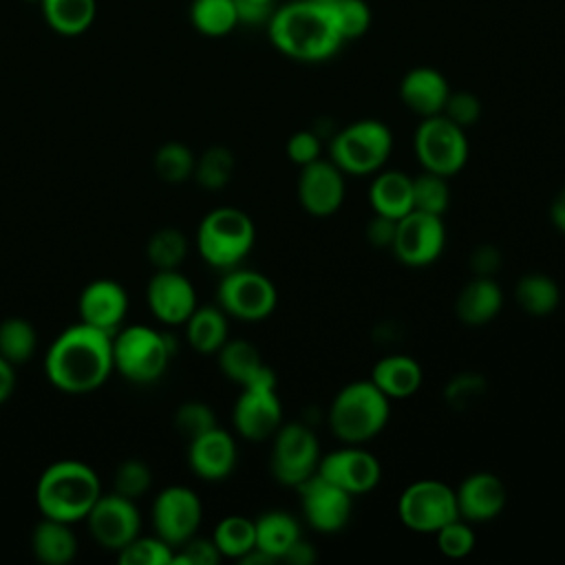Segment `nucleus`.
Instances as JSON below:
<instances>
[{"label": "nucleus", "instance_id": "1", "mask_svg": "<svg viewBox=\"0 0 565 565\" xmlns=\"http://www.w3.org/2000/svg\"><path fill=\"white\" fill-rule=\"evenodd\" d=\"M49 384L68 395L97 391L113 373V333L75 322L60 331L44 353Z\"/></svg>", "mask_w": 565, "mask_h": 565}, {"label": "nucleus", "instance_id": "2", "mask_svg": "<svg viewBox=\"0 0 565 565\" xmlns=\"http://www.w3.org/2000/svg\"><path fill=\"white\" fill-rule=\"evenodd\" d=\"M267 33L280 53L300 62H322L342 44L324 0H296L276 9Z\"/></svg>", "mask_w": 565, "mask_h": 565}, {"label": "nucleus", "instance_id": "3", "mask_svg": "<svg viewBox=\"0 0 565 565\" xmlns=\"http://www.w3.org/2000/svg\"><path fill=\"white\" fill-rule=\"evenodd\" d=\"M102 494L97 472L79 459H60L42 470L35 483V505L44 519L84 521Z\"/></svg>", "mask_w": 565, "mask_h": 565}, {"label": "nucleus", "instance_id": "4", "mask_svg": "<svg viewBox=\"0 0 565 565\" xmlns=\"http://www.w3.org/2000/svg\"><path fill=\"white\" fill-rule=\"evenodd\" d=\"M388 402L371 380L349 382L329 406V426L340 441L364 444L384 430L391 415Z\"/></svg>", "mask_w": 565, "mask_h": 565}, {"label": "nucleus", "instance_id": "5", "mask_svg": "<svg viewBox=\"0 0 565 565\" xmlns=\"http://www.w3.org/2000/svg\"><path fill=\"white\" fill-rule=\"evenodd\" d=\"M174 340L148 324H124L113 333V366L132 384L157 382L172 355Z\"/></svg>", "mask_w": 565, "mask_h": 565}, {"label": "nucleus", "instance_id": "6", "mask_svg": "<svg viewBox=\"0 0 565 565\" xmlns=\"http://www.w3.org/2000/svg\"><path fill=\"white\" fill-rule=\"evenodd\" d=\"M196 252L214 269L238 267L254 247L256 227L247 212L221 205L210 210L196 227Z\"/></svg>", "mask_w": 565, "mask_h": 565}, {"label": "nucleus", "instance_id": "7", "mask_svg": "<svg viewBox=\"0 0 565 565\" xmlns=\"http://www.w3.org/2000/svg\"><path fill=\"white\" fill-rule=\"evenodd\" d=\"M393 150V135L380 119H358L329 143V159L344 174H375Z\"/></svg>", "mask_w": 565, "mask_h": 565}, {"label": "nucleus", "instance_id": "8", "mask_svg": "<svg viewBox=\"0 0 565 565\" xmlns=\"http://www.w3.org/2000/svg\"><path fill=\"white\" fill-rule=\"evenodd\" d=\"M413 148L422 168L441 177L457 174L466 166L470 152L466 130L441 113L422 117L413 137Z\"/></svg>", "mask_w": 565, "mask_h": 565}, {"label": "nucleus", "instance_id": "9", "mask_svg": "<svg viewBox=\"0 0 565 565\" xmlns=\"http://www.w3.org/2000/svg\"><path fill=\"white\" fill-rule=\"evenodd\" d=\"M399 521L419 534H435L441 525L457 519L455 488L439 479H417L397 499Z\"/></svg>", "mask_w": 565, "mask_h": 565}, {"label": "nucleus", "instance_id": "10", "mask_svg": "<svg viewBox=\"0 0 565 565\" xmlns=\"http://www.w3.org/2000/svg\"><path fill=\"white\" fill-rule=\"evenodd\" d=\"M216 300L227 318L232 316L243 322H258L276 309L278 291L265 274L232 267L216 287Z\"/></svg>", "mask_w": 565, "mask_h": 565}, {"label": "nucleus", "instance_id": "11", "mask_svg": "<svg viewBox=\"0 0 565 565\" xmlns=\"http://www.w3.org/2000/svg\"><path fill=\"white\" fill-rule=\"evenodd\" d=\"M320 446L316 433L302 422L280 424L269 457L271 475L282 486H298L318 470Z\"/></svg>", "mask_w": 565, "mask_h": 565}, {"label": "nucleus", "instance_id": "12", "mask_svg": "<svg viewBox=\"0 0 565 565\" xmlns=\"http://www.w3.org/2000/svg\"><path fill=\"white\" fill-rule=\"evenodd\" d=\"M203 519V503L199 494L188 486H168L163 488L150 508L152 532L179 547L188 539H192Z\"/></svg>", "mask_w": 565, "mask_h": 565}, {"label": "nucleus", "instance_id": "13", "mask_svg": "<svg viewBox=\"0 0 565 565\" xmlns=\"http://www.w3.org/2000/svg\"><path fill=\"white\" fill-rule=\"evenodd\" d=\"M84 521L95 543L108 552H119L137 534H141V514L135 499H128L115 490L106 494L102 492Z\"/></svg>", "mask_w": 565, "mask_h": 565}, {"label": "nucleus", "instance_id": "14", "mask_svg": "<svg viewBox=\"0 0 565 565\" xmlns=\"http://www.w3.org/2000/svg\"><path fill=\"white\" fill-rule=\"evenodd\" d=\"M444 245L446 227L441 216L411 210L397 221V232L391 249L399 263L408 267H426L441 256Z\"/></svg>", "mask_w": 565, "mask_h": 565}, {"label": "nucleus", "instance_id": "15", "mask_svg": "<svg viewBox=\"0 0 565 565\" xmlns=\"http://www.w3.org/2000/svg\"><path fill=\"white\" fill-rule=\"evenodd\" d=\"M307 523L322 534L340 532L353 512V494L327 481L318 472L296 486Z\"/></svg>", "mask_w": 565, "mask_h": 565}, {"label": "nucleus", "instance_id": "16", "mask_svg": "<svg viewBox=\"0 0 565 565\" xmlns=\"http://www.w3.org/2000/svg\"><path fill=\"white\" fill-rule=\"evenodd\" d=\"M232 424L236 433L249 441L274 437L282 424V406L276 384L243 386L232 408Z\"/></svg>", "mask_w": 565, "mask_h": 565}, {"label": "nucleus", "instance_id": "17", "mask_svg": "<svg viewBox=\"0 0 565 565\" xmlns=\"http://www.w3.org/2000/svg\"><path fill=\"white\" fill-rule=\"evenodd\" d=\"M316 472L349 494L371 492L382 479L377 457L360 444H344L342 448L320 457Z\"/></svg>", "mask_w": 565, "mask_h": 565}, {"label": "nucleus", "instance_id": "18", "mask_svg": "<svg viewBox=\"0 0 565 565\" xmlns=\"http://www.w3.org/2000/svg\"><path fill=\"white\" fill-rule=\"evenodd\" d=\"M347 194L344 172L329 159H316L300 168L298 201L311 216L324 218L335 214Z\"/></svg>", "mask_w": 565, "mask_h": 565}, {"label": "nucleus", "instance_id": "19", "mask_svg": "<svg viewBox=\"0 0 565 565\" xmlns=\"http://www.w3.org/2000/svg\"><path fill=\"white\" fill-rule=\"evenodd\" d=\"M150 313L163 324H183L196 309V289L179 269H154L146 285Z\"/></svg>", "mask_w": 565, "mask_h": 565}, {"label": "nucleus", "instance_id": "20", "mask_svg": "<svg viewBox=\"0 0 565 565\" xmlns=\"http://www.w3.org/2000/svg\"><path fill=\"white\" fill-rule=\"evenodd\" d=\"M128 305V291L121 282L113 278H97L82 289L77 298V316L84 324L115 333L119 327H124Z\"/></svg>", "mask_w": 565, "mask_h": 565}, {"label": "nucleus", "instance_id": "21", "mask_svg": "<svg viewBox=\"0 0 565 565\" xmlns=\"http://www.w3.org/2000/svg\"><path fill=\"white\" fill-rule=\"evenodd\" d=\"M236 441L221 426L192 437L188 444V466L203 481L227 479L236 468Z\"/></svg>", "mask_w": 565, "mask_h": 565}, {"label": "nucleus", "instance_id": "22", "mask_svg": "<svg viewBox=\"0 0 565 565\" xmlns=\"http://www.w3.org/2000/svg\"><path fill=\"white\" fill-rule=\"evenodd\" d=\"M457 512L468 523H483L499 516L508 501L505 483L486 470L470 472L455 488Z\"/></svg>", "mask_w": 565, "mask_h": 565}, {"label": "nucleus", "instance_id": "23", "mask_svg": "<svg viewBox=\"0 0 565 565\" xmlns=\"http://www.w3.org/2000/svg\"><path fill=\"white\" fill-rule=\"evenodd\" d=\"M450 95L446 77L430 66L411 68L399 82V97L406 108L419 117L439 115Z\"/></svg>", "mask_w": 565, "mask_h": 565}, {"label": "nucleus", "instance_id": "24", "mask_svg": "<svg viewBox=\"0 0 565 565\" xmlns=\"http://www.w3.org/2000/svg\"><path fill=\"white\" fill-rule=\"evenodd\" d=\"M221 373L234 384L252 386V384H276V373L265 364L260 351L247 340H230L216 351Z\"/></svg>", "mask_w": 565, "mask_h": 565}, {"label": "nucleus", "instance_id": "25", "mask_svg": "<svg viewBox=\"0 0 565 565\" xmlns=\"http://www.w3.org/2000/svg\"><path fill=\"white\" fill-rule=\"evenodd\" d=\"M503 307V294L492 276H475L461 287L455 300L457 318L468 327L488 324L499 316Z\"/></svg>", "mask_w": 565, "mask_h": 565}, {"label": "nucleus", "instance_id": "26", "mask_svg": "<svg viewBox=\"0 0 565 565\" xmlns=\"http://www.w3.org/2000/svg\"><path fill=\"white\" fill-rule=\"evenodd\" d=\"M369 380L388 399H406L419 391L424 371L415 358L404 353H391L373 364Z\"/></svg>", "mask_w": 565, "mask_h": 565}, {"label": "nucleus", "instance_id": "27", "mask_svg": "<svg viewBox=\"0 0 565 565\" xmlns=\"http://www.w3.org/2000/svg\"><path fill=\"white\" fill-rule=\"evenodd\" d=\"M369 203L375 214L399 221L413 210V177L402 170L377 172L369 185Z\"/></svg>", "mask_w": 565, "mask_h": 565}, {"label": "nucleus", "instance_id": "28", "mask_svg": "<svg viewBox=\"0 0 565 565\" xmlns=\"http://www.w3.org/2000/svg\"><path fill=\"white\" fill-rule=\"evenodd\" d=\"M183 327L190 349H194L201 355H216V351L230 338L227 313L218 305H196V309L190 313Z\"/></svg>", "mask_w": 565, "mask_h": 565}, {"label": "nucleus", "instance_id": "29", "mask_svg": "<svg viewBox=\"0 0 565 565\" xmlns=\"http://www.w3.org/2000/svg\"><path fill=\"white\" fill-rule=\"evenodd\" d=\"M31 550L44 565H66L77 554V536L71 523L42 516L31 532Z\"/></svg>", "mask_w": 565, "mask_h": 565}, {"label": "nucleus", "instance_id": "30", "mask_svg": "<svg viewBox=\"0 0 565 565\" xmlns=\"http://www.w3.org/2000/svg\"><path fill=\"white\" fill-rule=\"evenodd\" d=\"M256 547L274 561H282L289 547L300 539L298 521L285 510H267L256 521Z\"/></svg>", "mask_w": 565, "mask_h": 565}, {"label": "nucleus", "instance_id": "31", "mask_svg": "<svg viewBox=\"0 0 565 565\" xmlns=\"http://www.w3.org/2000/svg\"><path fill=\"white\" fill-rule=\"evenodd\" d=\"M46 24L60 35H82L97 11L95 0H40Z\"/></svg>", "mask_w": 565, "mask_h": 565}, {"label": "nucleus", "instance_id": "32", "mask_svg": "<svg viewBox=\"0 0 565 565\" xmlns=\"http://www.w3.org/2000/svg\"><path fill=\"white\" fill-rule=\"evenodd\" d=\"M514 300L530 316H547L561 302V289L547 274H525L516 280Z\"/></svg>", "mask_w": 565, "mask_h": 565}, {"label": "nucleus", "instance_id": "33", "mask_svg": "<svg viewBox=\"0 0 565 565\" xmlns=\"http://www.w3.org/2000/svg\"><path fill=\"white\" fill-rule=\"evenodd\" d=\"M212 541L223 558L241 561L249 550L256 547V525L243 514L223 516L212 532Z\"/></svg>", "mask_w": 565, "mask_h": 565}, {"label": "nucleus", "instance_id": "34", "mask_svg": "<svg viewBox=\"0 0 565 565\" xmlns=\"http://www.w3.org/2000/svg\"><path fill=\"white\" fill-rule=\"evenodd\" d=\"M38 349V331L22 316H9L0 322V355L15 364H24Z\"/></svg>", "mask_w": 565, "mask_h": 565}, {"label": "nucleus", "instance_id": "35", "mask_svg": "<svg viewBox=\"0 0 565 565\" xmlns=\"http://www.w3.org/2000/svg\"><path fill=\"white\" fill-rule=\"evenodd\" d=\"M190 22L207 38L227 35L238 24L236 4L234 0H194L190 7Z\"/></svg>", "mask_w": 565, "mask_h": 565}, {"label": "nucleus", "instance_id": "36", "mask_svg": "<svg viewBox=\"0 0 565 565\" xmlns=\"http://www.w3.org/2000/svg\"><path fill=\"white\" fill-rule=\"evenodd\" d=\"M146 256L154 269H179L188 256V238L179 227H159L148 238Z\"/></svg>", "mask_w": 565, "mask_h": 565}, {"label": "nucleus", "instance_id": "37", "mask_svg": "<svg viewBox=\"0 0 565 565\" xmlns=\"http://www.w3.org/2000/svg\"><path fill=\"white\" fill-rule=\"evenodd\" d=\"M236 161L230 148L212 146L194 163V181L205 190H221L230 183Z\"/></svg>", "mask_w": 565, "mask_h": 565}, {"label": "nucleus", "instance_id": "38", "mask_svg": "<svg viewBox=\"0 0 565 565\" xmlns=\"http://www.w3.org/2000/svg\"><path fill=\"white\" fill-rule=\"evenodd\" d=\"M194 163H196V157L181 141H166L163 146H159L152 159L157 177L166 183H183L192 179Z\"/></svg>", "mask_w": 565, "mask_h": 565}, {"label": "nucleus", "instance_id": "39", "mask_svg": "<svg viewBox=\"0 0 565 565\" xmlns=\"http://www.w3.org/2000/svg\"><path fill=\"white\" fill-rule=\"evenodd\" d=\"M448 205H450L448 177H441L428 170L413 177V210L444 216Z\"/></svg>", "mask_w": 565, "mask_h": 565}, {"label": "nucleus", "instance_id": "40", "mask_svg": "<svg viewBox=\"0 0 565 565\" xmlns=\"http://www.w3.org/2000/svg\"><path fill=\"white\" fill-rule=\"evenodd\" d=\"M117 561L121 565H172L174 547L157 534H137L117 552Z\"/></svg>", "mask_w": 565, "mask_h": 565}, {"label": "nucleus", "instance_id": "41", "mask_svg": "<svg viewBox=\"0 0 565 565\" xmlns=\"http://www.w3.org/2000/svg\"><path fill=\"white\" fill-rule=\"evenodd\" d=\"M329 13L335 22V29L344 40L360 38L371 24V11L364 0H324Z\"/></svg>", "mask_w": 565, "mask_h": 565}, {"label": "nucleus", "instance_id": "42", "mask_svg": "<svg viewBox=\"0 0 565 565\" xmlns=\"http://www.w3.org/2000/svg\"><path fill=\"white\" fill-rule=\"evenodd\" d=\"M488 391V380L481 373L463 371L448 380L444 386V402L452 411H468L475 406Z\"/></svg>", "mask_w": 565, "mask_h": 565}, {"label": "nucleus", "instance_id": "43", "mask_svg": "<svg viewBox=\"0 0 565 565\" xmlns=\"http://www.w3.org/2000/svg\"><path fill=\"white\" fill-rule=\"evenodd\" d=\"M152 486V470L143 459H124L113 475V490L128 497V499H139L143 497Z\"/></svg>", "mask_w": 565, "mask_h": 565}, {"label": "nucleus", "instance_id": "44", "mask_svg": "<svg viewBox=\"0 0 565 565\" xmlns=\"http://www.w3.org/2000/svg\"><path fill=\"white\" fill-rule=\"evenodd\" d=\"M435 541H437L439 552L446 558H463V556H468L475 550V543H477L472 527L461 516H457V519L448 521L446 525H441L435 532Z\"/></svg>", "mask_w": 565, "mask_h": 565}, {"label": "nucleus", "instance_id": "45", "mask_svg": "<svg viewBox=\"0 0 565 565\" xmlns=\"http://www.w3.org/2000/svg\"><path fill=\"white\" fill-rule=\"evenodd\" d=\"M218 426L216 415L210 404L199 402V399H188L179 404L174 411V428L190 441L192 437Z\"/></svg>", "mask_w": 565, "mask_h": 565}, {"label": "nucleus", "instance_id": "46", "mask_svg": "<svg viewBox=\"0 0 565 565\" xmlns=\"http://www.w3.org/2000/svg\"><path fill=\"white\" fill-rule=\"evenodd\" d=\"M441 115H446L450 121L461 126L463 130L475 126L481 117V102L477 95L468 90H450Z\"/></svg>", "mask_w": 565, "mask_h": 565}, {"label": "nucleus", "instance_id": "47", "mask_svg": "<svg viewBox=\"0 0 565 565\" xmlns=\"http://www.w3.org/2000/svg\"><path fill=\"white\" fill-rule=\"evenodd\" d=\"M221 558L223 556L212 539H201L194 534L192 539L174 547L172 565H216Z\"/></svg>", "mask_w": 565, "mask_h": 565}, {"label": "nucleus", "instance_id": "48", "mask_svg": "<svg viewBox=\"0 0 565 565\" xmlns=\"http://www.w3.org/2000/svg\"><path fill=\"white\" fill-rule=\"evenodd\" d=\"M285 152H287L289 161H294L296 166L302 168V166L320 159L322 141L313 130H298L287 139Z\"/></svg>", "mask_w": 565, "mask_h": 565}, {"label": "nucleus", "instance_id": "49", "mask_svg": "<svg viewBox=\"0 0 565 565\" xmlns=\"http://www.w3.org/2000/svg\"><path fill=\"white\" fill-rule=\"evenodd\" d=\"M468 263H470V269L475 276H494V271L501 265V252H499V247H494L490 243L477 245L470 252Z\"/></svg>", "mask_w": 565, "mask_h": 565}, {"label": "nucleus", "instance_id": "50", "mask_svg": "<svg viewBox=\"0 0 565 565\" xmlns=\"http://www.w3.org/2000/svg\"><path fill=\"white\" fill-rule=\"evenodd\" d=\"M395 232H397V221L384 214H375L366 225V238L373 247H391L395 241Z\"/></svg>", "mask_w": 565, "mask_h": 565}, {"label": "nucleus", "instance_id": "51", "mask_svg": "<svg viewBox=\"0 0 565 565\" xmlns=\"http://www.w3.org/2000/svg\"><path fill=\"white\" fill-rule=\"evenodd\" d=\"M238 22L260 24L267 22L274 13V0H234Z\"/></svg>", "mask_w": 565, "mask_h": 565}, {"label": "nucleus", "instance_id": "52", "mask_svg": "<svg viewBox=\"0 0 565 565\" xmlns=\"http://www.w3.org/2000/svg\"><path fill=\"white\" fill-rule=\"evenodd\" d=\"M285 563L291 565H311L316 561V550L311 543H307L302 536L289 547V552L282 556Z\"/></svg>", "mask_w": 565, "mask_h": 565}, {"label": "nucleus", "instance_id": "53", "mask_svg": "<svg viewBox=\"0 0 565 565\" xmlns=\"http://www.w3.org/2000/svg\"><path fill=\"white\" fill-rule=\"evenodd\" d=\"M15 366L0 355V404H4L15 391Z\"/></svg>", "mask_w": 565, "mask_h": 565}, {"label": "nucleus", "instance_id": "54", "mask_svg": "<svg viewBox=\"0 0 565 565\" xmlns=\"http://www.w3.org/2000/svg\"><path fill=\"white\" fill-rule=\"evenodd\" d=\"M550 221L552 225L565 234V185L556 192V196L552 199V205H550Z\"/></svg>", "mask_w": 565, "mask_h": 565}]
</instances>
